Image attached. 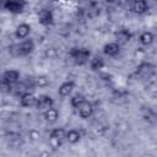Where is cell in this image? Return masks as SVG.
Instances as JSON below:
<instances>
[{
    "instance_id": "6da1fadb",
    "label": "cell",
    "mask_w": 157,
    "mask_h": 157,
    "mask_svg": "<svg viewBox=\"0 0 157 157\" xmlns=\"http://www.w3.org/2000/svg\"><path fill=\"white\" fill-rule=\"evenodd\" d=\"M69 55L71 56V59L74 60L75 64L85 65L88 61L91 53L87 48H71V50L69 52Z\"/></svg>"
},
{
    "instance_id": "7a4b0ae2",
    "label": "cell",
    "mask_w": 157,
    "mask_h": 157,
    "mask_svg": "<svg viewBox=\"0 0 157 157\" xmlns=\"http://www.w3.org/2000/svg\"><path fill=\"white\" fill-rule=\"evenodd\" d=\"M33 50H34V43L32 39H25L20 44H16L12 47V52H15L16 55H21V56L28 55Z\"/></svg>"
},
{
    "instance_id": "3957f363",
    "label": "cell",
    "mask_w": 157,
    "mask_h": 157,
    "mask_svg": "<svg viewBox=\"0 0 157 157\" xmlns=\"http://www.w3.org/2000/svg\"><path fill=\"white\" fill-rule=\"evenodd\" d=\"M66 140V131L63 128H56L50 132V144L53 147H59L61 142Z\"/></svg>"
},
{
    "instance_id": "277c9868",
    "label": "cell",
    "mask_w": 157,
    "mask_h": 157,
    "mask_svg": "<svg viewBox=\"0 0 157 157\" xmlns=\"http://www.w3.org/2000/svg\"><path fill=\"white\" fill-rule=\"evenodd\" d=\"M53 105H54V99H53L50 96H48V94H42V96L37 97V101H36V107H37V109L45 112L47 109L52 108Z\"/></svg>"
},
{
    "instance_id": "5b68a950",
    "label": "cell",
    "mask_w": 157,
    "mask_h": 157,
    "mask_svg": "<svg viewBox=\"0 0 157 157\" xmlns=\"http://www.w3.org/2000/svg\"><path fill=\"white\" fill-rule=\"evenodd\" d=\"M136 74L144 78H148L155 74V66L151 63H141L136 69Z\"/></svg>"
},
{
    "instance_id": "8992f818",
    "label": "cell",
    "mask_w": 157,
    "mask_h": 157,
    "mask_svg": "<svg viewBox=\"0 0 157 157\" xmlns=\"http://www.w3.org/2000/svg\"><path fill=\"white\" fill-rule=\"evenodd\" d=\"M25 2L23 1H15V0H7L4 2V7L12 12V13H21L25 9Z\"/></svg>"
},
{
    "instance_id": "52a82bcc",
    "label": "cell",
    "mask_w": 157,
    "mask_h": 157,
    "mask_svg": "<svg viewBox=\"0 0 157 157\" xmlns=\"http://www.w3.org/2000/svg\"><path fill=\"white\" fill-rule=\"evenodd\" d=\"M53 12L49 10V9H42L39 12H38V22L42 25V26H49L53 23Z\"/></svg>"
},
{
    "instance_id": "ba28073f",
    "label": "cell",
    "mask_w": 157,
    "mask_h": 157,
    "mask_svg": "<svg viewBox=\"0 0 157 157\" xmlns=\"http://www.w3.org/2000/svg\"><path fill=\"white\" fill-rule=\"evenodd\" d=\"M18 78H20V72L17 70L10 69V70L4 71V74L1 75V78L0 80H2L4 82H6V83H9V85L12 86V85H15L18 81Z\"/></svg>"
},
{
    "instance_id": "9c48e42d",
    "label": "cell",
    "mask_w": 157,
    "mask_h": 157,
    "mask_svg": "<svg viewBox=\"0 0 157 157\" xmlns=\"http://www.w3.org/2000/svg\"><path fill=\"white\" fill-rule=\"evenodd\" d=\"M77 110H78L80 117L83 118V119H86V118H90V117L93 114V105H92L91 102L85 101V102L77 108Z\"/></svg>"
},
{
    "instance_id": "30bf717a",
    "label": "cell",
    "mask_w": 157,
    "mask_h": 157,
    "mask_svg": "<svg viewBox=\"0 0 157 157\" xmlns=\"http://www.w3.org/2000/svg\"><path fill=\"white\" fill-rule=\"evenodd\" d=\"M115 39H117V43L119 45L120 44H126L131 39V33L126 28H120L115 32Z\"/></svg>"
},
{
    "instance_id": "8fae6325",
    "label": "cell",
    "mask_w": 157,
    "mask_h": 157,
    "mask_svg": "<svg viewBox=\"0 0 157 157\" xmlns=\"http://www.w3.org/2000/svg\"><path fill=\"white\" fill-rule=\"evenodd\" d=\"M36 101H37V97L33 94V93H29V92H25L21 94L20 97V103L22 107H32V105H36Z\"/></svg>"
},
{
    "instance_id": "7c38bea8",
    "label": "cell",
    "mask_w": 157,
    "mask_h": 157,
    "mask_svg": "<svg viewBox=\"0 0 157 157\" xmlns=\"http://www.w3.org/2000/svg\"><path fill=\"white\" fill-rule=\"evenodd\" d=\"M29 33H31V26L27 23H20L15 31V36L18 39H26Z\"/></svg>"
},
{
    "instance_id": "4fadbf2b",
    "label": "cell",
    "mask_w": 157,
    "mask_h": 157,
    "mask_svg": "<svg viewBox=\"0 0 157 157\" xmlns=\"http://www.w3.org/2000/svg\"><path fill=\"white\" fill-rule=\"evenodd\" d=\"M148 9V5L146 1L144 0H136L131 4V11L134 13H137V15H141V13H145Z\"/></svg>"
},
{
    "instance_id": "5bb4252c",
    "label": "cell",
    "mask_w": 157,
    "mask_h": 157,
    "mask_svg": "<svg viewBox=\"0 0 157 157\" xmlns=\"http://www.w3.org/2000/svg\"><path fill=\"white\" fill-rule=\"evenodd\" d=\"M103 52L109 55V56H115L119 52H120V45L117 43V42H110V43H107L103 48Z\"/></svg>"
},
{
    "instance_id": "9a60e30c",
    "label": "cell",
    "mask_w": 157,
    "mask_h": 157,
    "mask_svg": "<svg viewBox=\"0 0 157 157\" xmlns=\"http://www.w3.org/2000/svg\"><path fill=\"white\" fill-rule=\"evenodd\" d=\"M74 87H75L74 81H65L64 83L60 85L58 92H59V94H60L61 97H66V96H69V94L72 92Z\"/></svg>"
},
{
    "instance_id": "2e32d148",
    "label": "cell",
    "mask_w": 157,
    "mask_h": 157,
    "mask_svg": "<svg viewBox=\"0 0 157 157\" xmlns=\"http://www.w3.org/2000/svg\"><path fill=\"white\" fill-rule=\"evenodd\" d=\"M43 115H44V119H45L47 123L53 124V123H55V121L58 120V118H59V112H58L56 108L52 107V108L47 109V110L43 113Z\"/></svg>"
},
{
    "instance_id": "e0dca14e",
    "label": "cell",
    "mask_w": 157,
    "mask_h": 157,
    "mask_svg": "<svg viewBox=\"0 0 157 157\" xmlns=\"http://www.w3.org/2000/svg\"><path fill=\"white\" fill-rule=\"evenodd\" d=\"M81 140V132L76 129H71L66 131V141L70 144H77Z\"/></svg>"
},
{
    "instance_id": "ac0fdd59",
    "label": "cell",
    "mask_w": 157,
    "mask_h": 157,
    "mask_svg": "<svg viewBox=\"0 0 157 157\" xmlns=\"http://www.w3.org/2000/svg\"><path fill=\"white\" fill-rule=\"evenodd\" d=\"M90 66H91V69H92L93 71H98V70L103 69V66H104V60H103V58H102V56H98V55L93 56V58L90 60Z\"/></svg>"
},
{
    "instance_id": "d6986e66",
    "label": "cell",
    "mask_w": 157,
    "mask_h": 157,
    "mask_svg": "<svg viewBox=\"0 0 157 157\" xmlns=\"http://www.w3.org/2000/svg\"><path fill=\"white\" fill-rule=\"evenodd\" d=\"M140 43L142 44V45H150V44H152L153 43V39H155V37H153V34L151 33V32H148V31H146V32H142L141 34H140Z\"/></svg>"
},
{
    "instance_id": "ffe728a7",
    "label": "cell",
    "mask_w": 157,
    "mask_h": 157,
    "mask_svg": "<svg viewBox=\"0 0 157 157\" xmlns=\"http://www.w3.org/2000/svg\"><path fill=\"white\" fill-rule=\"evenodd\" d=\"M85 101H86L85 96H83V94H81V93H77V94L72 96V98L70 99V103H71V105H72L74 108H78V107H80Z\"/></svg>"
},
{
    "instance_id": "44dd1931",
    "label": "cell",
    "mask_w": 157,
    "mask_h": 157,
    "mask_svg": "<svg viewBox=\"0 0 157 157\" xmlns=\"http://www.w3.org/2000/svg\"><path fill=\"white\" fill-rule=\"evenodd\" d=\"M33 83L36 87H45L49 85V81L45 76H38V77L33 78Z\"/></svg>"
},
{
    "instance_id": "7402d4cb",
    "label": "cell",
    "mask_w": 157,
    "mask_h": 157,
    "mask_svg": "<svg viewBox=\"0 0 157 157\" xmlns=\"http://www.w3.org/2000/svg\"><path fill=\"white\" fill-rule=\"evenodd\" d=\"M11 85H9V83H6V82H4L2 80H0V91L1 92H4V93H9V92H11Z\"/></svg>"
},
{
    "instance_id": "603a6c76",
    "label": "cell",
    "mask_w": 157,
    "mask_h": 157,
    "mask_svg": "<svg viewBox=\"0 0 157 157\" xmlns=\"http://www.w3.org/2000/svg\"><path fill=\"white\" fill-rule=\"evenodd\" d=\"M56 55H58V52H56L55 48H48V49L45 50V56L49 58V59H53V58H55Z\"/></svg>"
},
{
    "instance_id": "cb8c5ba5",
    "label": "cell",
    "mask_w": 157,
    "mask_h": 157,
    "mask_svg": "<svg viewBox=\"0 0 157 157\" xmlns=\"http://www.w3.org/2000/svg\"><path fill=\"white\" fill-rule=\"evenodd\" d=\"M28 135H29L31 140H33V141H36V140H38V139H39V132H38V131H36V130H31Z\"/></svg>"
}]
</instances>
